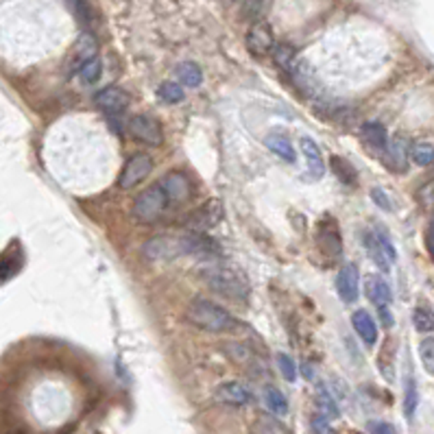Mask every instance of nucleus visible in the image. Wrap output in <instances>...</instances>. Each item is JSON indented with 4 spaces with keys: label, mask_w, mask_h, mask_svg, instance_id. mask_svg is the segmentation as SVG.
<instances>
[{
    "label": "nucleus",
    "mask_w": 434,
    "mask_h": 434,
    "mask_svg": "<svg viewBox=\"0 0 434 434\" xmlns=\"http://www.w3.org/2000/svg\"><path fill=\"white\" fill-rule=\"evenodd\" d=\"M419 406V393H417V384L412 378L406 380V391H404V412L406 417L412 419V415H415V410Z\"/></svg>",
    "instance_id": "nucleus-27"
},
{
    "label": "nucleus",
    "mask_w": 434,
    "mask_h": 434,
    "mask_svg": "<svg viewBox=\"0 0 434 434\" xmlns=\"http://www.w3.org/2000/svg\"><path fill=\"white\" fill-rule=\"evenodd\" d=\"M358 288H360V273L356 264H345L339 271L337 278V290L345 304H353L358 299Z\"/></svg>",
    "instance_id": "nucleus-12"
},
{
    "label": "nucleus",
    "mask_w": 434,
    "mask_h": 434,
    "mask_svg": "<svg viewBox=\"0 0 434 434\" xmlns=\"http://www.w3.org/2000/svg\"><path fill=\"white\" fill-rule=\"evenodd\" d=\"M365 247H367V255L378 264V269L388 271L391 264L395 262V249H393L388 236H384L382 231H367Z\"/></svg>",
    "instance_id": "nucleus-7"
},
{
    "label": "nucleus",
    "mask_w": 434,
    "mask_h": 434,
    "mask_svg": "<svg viewBox=\"0 0 434 434\" xmlns=\"http://www.w3.org/2000/svg\"><path fill=\"white\" fill-rule=\"evenodd\" d=\"M310 426H312V432H314V434H334L332 428H330V423H327V417H323V415H314L312 421H310Z\"/></svg>",
    "instance_id": "nucleus-35"
},
{
    "label": "nucleus",
    "mask_w": 434,
    "mask_h": 434,
    "mask_svg": "<svg viewBox=\"0 0 434 434\" xmlns=\"http://www.w3.org/2000/svg\"><path fill=\"white\" fill-rule=\"evenodd\" d=\"M264 144L278 155V157H282L284 162H294L297 160V153H294V149H292V144L286 140L284 135H280V133H271V135H266V140H264Z\"/></svg>",
    "instance_id": "nucleus-21"
},
{
    "label": "nucleus",
    "mask_w": 434,
    "mask_h": 434,
    "mask_svg": "<svg viewBox=\"0 0 434 434\" xmlns=\"http://www.w3.org/2000/svg\"><path fill=\"white\" fill-rule=\"evenodd\" d=\"M157 94H160V98H162L164 103H168V105L182 103L184 96H186L184 88H182L179 83H175V81H164V83L160 86V90H157Z\"/></svg>",
    "instance_id": "nucleus-26"
},
{
    "label": "nucleus",
    "mask_w": 434,
    "mask_h": 434,
    "mask_svg": "<svg viewBox=\"0 0 434 434\" xmlns=\"http://www.w3.org/2000/svg\"><path fill=\"white\" fill-rule=\"evenodd\" d=\"M216 400L231 406H247L251 402V391L240 382H225L216 388Z\"/></svg>",
    "instance_id": "nucleus-16"
},
{
    "label": "nucleus",
    "mask_w": 434,
    "mask_h": 434,
    "mask_svg": "<svg viewBox=\"0 0 434 434\" xmlns=\"http://www.w3.org/2000/svg\"><path fill=\"white\" fill-rule=\"evenodd\" d=\"M317 243H319L323 253L337 258V255L341 253V249H343V240H341V233L337 229V221H332V219L321 221L319 231H317Z\"/></svg>",
    "instance_id": "nucleus-15"
},
{
    "label": "nucleus",
    "mask_w": 434,
    "mask_h": 434,
    "mask_svg": "<svg viewBox=\"0 0 434 434\" xmlns=\"http://www.w3.org/2000/svg\"><path fill=\"white\" fill-rule=\"evenodd\" d=\"M319 406H321L323 417L327 415V417H334V419H337V417L341 415L337 402H334V398L330 395V393H327L325 388H321V391H319Z\"/></svg>",
    "instance_id": "nucleus-33"
},
{
    "label": "nucleus",
    "mask_w": 434,
    "mask_h": 434,
    "mask_svg": "<svg viewBox=\"0 0 434 434\" xmlns=\"http://www.w3.org/2000/svg\"><path fill=\"white\" fill-rule=\"evenodd\" d=\"M160 188H162L168 203H184L190 199V192H192L190 182L182 172H168L162 179Z\"/></svg>",
    "instance_id": "nucleus-13"
},
{
    "label": "nucleus",
    "mask_w": 434,
    "mask_h": 434,
    "mask_svg": "<svg viewBox=\"0 0 434 434\" xmlns=\"http://www.w3.org/2000/svg\"><path fill=\"white\" fill-rule=\"evenodd\" d=\"M362 137H365V142L371 144L373 149H386V144H388V133L380 123H367L362 127Z\"/></svg>",
    "instance_id": "nucleus-23"
},
{
    "label": "nucleus",
    "mask_w": 434,
    "mask_h": 434,
    "mask_svg": "<svg viewBox=\"0 0 434 434\" xmlns=\"http://www.w3.org/2000/svg\"><path fill=\"white\" fill-rule=\"evenodd\" d=\"M151 170H153L151 157L147 153H135V155H131V160L125 164L121 177H118V186H121L123 190H131L135 186H140L151 175Z\"/></svg>",
    "instance_id": "nucleus-8"
},
{
    "label": "nucleus",
    "mask_w": 434,
    "mask_h": 434,
    "mask_svg": "<svg viewBox=\"0 0 434 434\" xmlns=\"http://www.w3.org/2000/svg\"><path fill=\"white\" fill-rule=\"evenodd\" d=\"M419 356H421V360H423L426 371H428V373H434V341H432V337H428V339L421 341V345H419Z\"/></svg>",
    "instance_id": "nucleus-32"
},
{
    "label": "nucleus",
    "mask_w": 434,
    "mask_h": 434,
    "mask_svg": "<svg viewBox=\"0 0 434 434\" xmlns=\"http://www.w3.org/2000/svg\"><path fill=\"white\" fill-rule=\"evenodd\" d=\"M386 147H388V166L398 172H404L410 160V140L402 133H395Z\"/></svg>",
    "instance_id": "nucleus-14"
},
{
    "label": "nucleus",
    "mask_w": 434,
    "mask_h": 434,
    "mask_svg": "<svg viewBox=\"0 0 434 434\" xmlns=\"http://www.w3.org/2000/svg\"><path fill=\"white\" fill-rule=\"evenodd\" d=\"M330 166H332V172L337 175L343 184H353V182H356V170H353V166L345 160V157L334 155L332 160H330Z\"/></svg>",
    "instance_id": "nucleus-25"
},
{
    "label": "nucleus",
    "mask_w": 434,
    "mask_h": 434,
    "mask_svg": "<svg viewBox=\"0 0 434 434\" xmlns=\"http://www.w3.org/2000/svg\"><path fill=\"white\" fill-rule=\"evenodd\" d=\"M264 402H266L269 410L275 412V415L284 417L286 412H288V402H286V398H284V393L278 391L275 386H266V388H264Z\"/></svg>",
    "instance_id": "nucleus-24"
},
{
    "label": "nucleus",
    "mask_w": 434,
    "mask_h": 434,
    "mask_svg": "<svg viewBox=\"0 0 434 434\" xmlns=\"http://www.w3.org/2000/svg\"><path fill=\"white\" fill-rule=\"evenodd\" d=\"M186 321L199 330L205 332H231L238 327V321L233 319V314H229L225 308H221L219 304L208 301V299H194L188 304L186 308Z\"/></svg>",
    "instance_id": "nucleus-3"
},
{
    "label": "nucleus",
    "mask_w": 434,
    "mask_h": 434,
    "mask_svg": "<svg viewBox=\"0 0 434 434\" xmlns=\"http://www.w3.org/2000/svg\"><path fill=\"white\" fill-rule=\"evenodd\" d=\"M301 151L306 155V162H308V168L314 177H323L325 172V162H323V153L319 149V144L312 140V137H301Z\"/></svg>",
    "instance_id": "nucleus-19"
},
{
    "label": "nucleus",
    "mask_w": 434,
    "mask_h": 434,
    "mask_svg": "<svg viewBox=\"0 0 434 434\" xmlns=\"http://www.w3.org/2000/svg\"><path fill=\"white\" fill-rule=\"evenodd\" d=\"M273 62L278 68H282L284 72H294V64H297V53H294L292 46L288 44H278L273 46Z\"/></svg>",
    "instance_id": "nucleus-22"
},
{
    "label": "nucleus",
    "mask_w": 434,
    "mask_h": 434,
    "mask_svg": "<svg viewBox=\"0 0 434 434\" xmlns=\"http://www.w3.org/2000/svg\"><path fill=\"white\" fill-rule=\"evenodd\" d=\"M127 133L133 137L135 142H142L147 147H160L162 144V129L160 123L153 121L147 114H135L129 118L127 123Z\"/></svg>",
    "instance_id": "nucleus-6"
},
{
    "label": "nucleus",
    "mask_w": 434,
    "mask_h": 434,
    "mask_svg": "<svg viewBox=\"0 0 434 434\" xmlns=\"http://www.w3.org/2000/svg\"><path fill=\"white\" fill-rule=\"evenodd\" d=\"M216 251V243L210 240L205 233H184V236H155L144 247L142 255L147 260L160 262L172 260L179 255H210Z\"/></svg>",
    "instance_id": "nucleus-1"
},
{
    "label": "nucleus",
    "mask_w": 434,
    "mask_h": 434,
    "mask_svg": "<svg viewBox=\"0 0 434 434\" xmlns=\"http://www.w3.org/2000/svg\"><path fill=\"white\" fill-rule=\"evenodd\" d=\"M380 317H382L384 327H391V325H393V314L388 312V308H380Z\"/></svg>",
    "instance_id": "nucleus-39"
},
{
    "label": "nucleus",
    "mask_w": 434,
    "mask_h": 434,
    "mask_svg": "<svg viewBox=\"0 0 434 434\" xmlns=\"http://www.w3.org/2000/svg\"><path fill=\"white\" fill-rule=\"evenodd\" d=\"M101 72H103V64H101V59L98 57H94V59H90V62L79 70L76 74L81 76V81L86 83V86H92V83H96L98 79H101Z\"/></svg>",
    "instance_id": "nucleus-29"
},
{
    "label": "nucleus",
    "mask_w": 434,
    "mask_h": 434,
    "mask_svg": "<svg viewBox=\"0 0 434 434\" xmlns=\"http://www.w3.org/2000/svg\"><path fill=\"white\" fill-rule=\"evenodd\" d=\"M432 236H434V229H432V223H430V225H428V229H426V247H428V251H430V253H434Z\"/></svg>",
    "instance_id": "nucleus-40"
},
{
    "label": "nucleus",
    "mask_w": 434,
    "mask_h": 434,
    "mask_svg": "<svg viewBox=\"0 0 434 434\" xmlns=\"http://www.w3.org/2000/svg\"><path fill=\"white\" fill-rule=\"evenodd\" d=\"M175 74L179 79V83L186 88H199L203 83V72L194 62H182L175 68Z\"/></svg>",
    "instance_id": "nucleus-20"
},
{
    "label": "nucleus",
    "mask_w": 434,
    "mask_h": 434,
    "mask_svg": "<svg viewBox=\"0 0 434 434\" xmlns=\"http://www.w3.org/2000/svg\"><path fill=\"white\" fill-rule=\"evenodd\" d=\"M166 196L160 188V184L155 186H149L137 199L133 201V219L137 223H144V225H151L155 221L162 219V214L166 212Z\"/></svg>",
    "instance_id": "nucleus-4"
},
{
    "label": "nucleus",
    "mask_w": 434,
    "mask_h": 434,
    "mask_svg": "<svg viewBox=\"0 0 434 434\" xmlns=\"http://www.w3.org/2000/svg\"><path fill=\"white\" fill-rule=\"evenodd\" d=\"M199 275L214 292L223 294V297H229L236 301H245L249 297V282L236 266L210 264V266H203Z\"/></svg>",
    "instance_id": "nucleus-2"
},
{
    "label": "nucleus",
    "mask_w": 434,
    "mask_h": 434,
    "mask_svg": "<svg viewBox=\"0 0 434 434\" xmlns=\"http://www.w3.org/2000/svg\"><path fill=\"white\" fill-rule=\"evenodd\" d=\"M369 432L371 434H395V428L386 421H369Z\"/></svg>",
    "instance_id": "nucleus-37"
},
{
    "label": "nucleus",
    "mask_w": 434,
    "mask_h": 434,
    "mask_svg": "<svg viewBox=\"0 0 434 434\" xmlns=\"http://www.w3.org/2000/svg\"><path fill=\"white\" fill-rule=\"evenodd\" d=\"M351 323H353V327H356L358 337L367 345H376V341H378V325H376V321H373V317L367 310H356V312H353Z\"/></svg>",
    "instance_id": "nucleus-18"
},
{
    "label": "nucleus",
    "mask_w": 434,
    "mask_h": 434,
    "mask_svg": "<svg viewBox=\"0 0 434 434\" xmlns=\"http://www.w3.org/2000/svg\"><path fill=\"white\" fill-rule=\"evenodd\" d=\"M432 190H434V186H432V182H428V184L421 188V192H419V201L426 205V210H432V203H434Z\"/></svg>",
    "instance_id": "nucleus-38"
},
{
    "label": "nucleus",
    "mask_w": 434,
    "mask_h": 434,
    "mask_svg": "<svg viewBox=\"0 0 434 434\" xmlns=\"http://www.w3.org/2000/svg\"><path fill=\"white\" fill-rule=\"evenodd\" d=\"M221 219H223V203L219 199H210L188 216L186 229L192 233H208L212 227L221 223Z\"/></svg>",
    "instance_id": "nucleus-5"
},
{
    "label": "nucleus",
    "mask_w": 434,
    "mask_h": 434,
    "mask_svg": "<svg viewBox=\"0 0 434 434\" xmlns=\"http://www.w3.org/2000/svg\"><path fill=\"white\" fill-rule=\"evenodd\" d=\"M412 155V162L417 166H430L432 164V144L430 142H417L415 147L410 149Z\"/></svg>",
    "instance_id": "nucleus-31"
},
{
    "label": "nucleus",
    "mask_w": 434,
    "mask_h": 434,
    "mask_svg": "<svg viewBox=\"0 0 434 434\" xmlns=\"http://www.w3.org/2000/svg\"><path fill=\"white\" fill-rule=\"evenodd\" d=\"M271 0H245L243 3V15L253 22H260V18L269 11Z\"/></svg>",
    "instance_id": "nucleus-28"
},
{
    "label": "nucleus",
    "mask_w": 434,
    "mask_h": 434,
    "mask_svg": "<svg viewBox=\"0 0 434 434\" xmlns=\"http://www.w3.org/2000/svg\"><path fill=\"white\" fill-rule=\"evenodd\" d=\"M94 105L103 114H121L129 105V94L121 88L109 86L94 94Z\"/></svg>",
    "instance_id": "nucleus-10"
},
{
    "label": "nucleus",
    "mask_w": 434,
    "mask_h": 434,
    "mask_svg": "<svg viewBox=\"0 0 434 434\" xmlns=\"http://www.w3.org/2000/svg\"><path fill=\"white\" fill-rule=\"evenodd\" d=\"M412 325H415L417 332L428 334L434 327V319H432V312L428 308H417L415 314H412Z\"/></svg>",
    "instance_id": "nucleus-30"
},
{
    "label": "nucleus",
    "mask_w": 434,
    "mask_h": 434,
    "mask_svg": "<svg viewBox=\"0 0 434 434\" xmlns=\"http://www.w3.org/2000/svg\"><path fill=\"white\" fill-rule=\"evenodd\" d=\"M275 46V37H273V31L266 22H255L251 27V31L247 33V48L253 57H266L271 55Z\"/></svg>",
    "instance_id": "nucleus-9"
},
{
    "label": "nucleus",
    "mask_w": 434,
    "mask_h": 434,
    "mask_svg": "<svg viewBox=\"0 0 434 434\" xmlns=\"http://www.w3.org/2000/svg\"><path fill=\"white\" fill-rule=\"evenodd\" d=\"M373 196V203L376 205H380L382 210H393V203H391V199H388V194L384 192V190H380V188H373V192H371Z\"/></svg>",
    "instance_id": "nucleus-36"
},
{
    "label": "nucleus",
    "mask_w": 434,
    "mask_h": 434,
    "mask_svg": "<svg viewBox=\"0 0 434 434\" xmlns=\"http://www.w3.org/2000/svg\"><path fill=\"white\" fill-rule=\"evenodd\" d=\"M365 290H367V297L373 301V306H376L378 310L388 308L391 301H393V292H391L388 284L380 278V275H369Z\"/></svg>",
    "instance_id": "nucleus-17"
},
{
    "label": "nucleus",
    "mask_w": 434,
    "mask_h": 434,
    "mask_svg": "<svg viewBox=\"0 0 434 434\" xmlns=\"http://www.w3.org/2000/svg\"><path fill=\"white\" fill-rule=\"evenodd\" d=\"M98 57V44L92 33H81L70 50V72H79L90 59Z\"/></svg>",
    "instance_id": "nucleus-11"
},
{
    "label": "nucleus",
    "mask_w": 434,
    "mask_h": 434,
    "mask_svg": "<svg viewBox=\"0 0 434 434\" xmlns=\"http://www.w3.org/2000/svg\"><path fill=\"white\" fill-rule=\"evenodd\" d=\"M278 365H280L282 376H284L288 382L297 380V367H294V362H292L290 356H286V353H280V356H278Z\"/></svg>",
    "instance_id": "nucleus-34"
}]
</instances>
